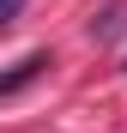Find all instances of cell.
Here are the masks:
<instances>
[{
	"mask_svg": "<svg viewBox=\"0 0 127 133\" xmlns=\"http://www.w3.org/2000/svg\"><path fill=\"white\" fill-rule=\"evenodd\" d=\"M42 66H49V55H24V61H18L6 79H0V97H18V91H24V85H30L36 73H42Z\"/></svg>",
	"mask_w": 127,
	"mask_h": 133,
	"instance_id": "6da1fadb",
	"label": "cell"
},
{
	"mask_svg": "<svg viewBox=\"0 0 127 133\" xmlns=\"http://www.w3.org/2000/svg\"><path fill=\"white\" fill-rule=\"evenodd\" d=\"M121 24H127V0H115V6L97 18V24H91V36H103V42H109V36H121Z\"/></svg>",
	"mask_w": 127,
	"mask_h": 133,
	"instance_id": "7a4b0ae2",
	"label": "cell"
},
{
	"mask_svg": "<svg viewBox=\"0 0 127 133\" xmlns=\"http://www.w3.org/2000/svg\"><path fill=\"white\" fill-rule=\"evenodd\" d=\"M18 6H24V0H0V24H12V18H18Z\"/></svg>",
	"mask_w": 127,
	"mask_h": 133,
	"instance_id": "3957f363",
	"label": "cell"
}]
</instances>
